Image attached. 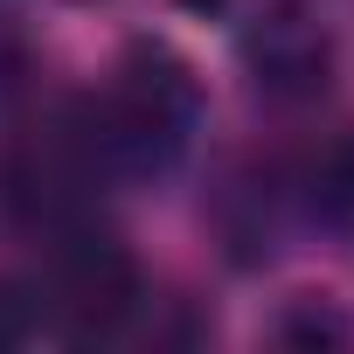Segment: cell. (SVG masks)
Instances as JSON below:
<instances>
[{
    "mask_svg": "<svg viewBox=\"0 0 354 354\" xmlns=\"http://www.w3.org/2000/svg\"><path fill=\"white\" fill-rule=\"evenodd\" d=\"M77 111H84V139L104 167V181L111 188H146V181L181 174V160L202 139L209 97H202V77L181 49L132 42L111 63V77L91 97H77Z\"/></svg>",
    "mask_w": 354,
    "mask_h": 354,
    "instance_id": "1",
    "label": "cell"
},
{
    "mask_svg": "<svg viewBox=\"0 0 354 354\" xmlns=\"http://www.w3.org/2000/svg\"><path fill=\"white\" fill-rule=\"evenodd\" d=\"M243 70L271 104H313L333 84V35L326 21H313V8L299 0H278L243 28Z\"/></svg>",
    "mask_w": 354,
    "mask_h": 354,
    "instance_id": "2",
    "label": "cell"
},
{
    "mask_svg": "<svg viewBox=\"0 0 354 354\" xmlns=\"http://www.w3.org/2000/svg\"><path fill=\"white\" fill-rule=\"evenodd\" d=\"M278 188H285L292 230L354 243V125H340V132L313 139L306 153L278 160Z\"/></svg>",
    "mask_w": 354,
    "mask_h": 354,
    "instance_id": "3",
    "label": "cell"
},
{
    "mask_svg": "<svg viewBox=\"0 0 354 354\" xmlns=\"http://www.w3.org/2000/svg\"><path fill=\"white\" fill-rule=\"evenodd\" d=\"M28 340H49L42 292H35V278H0V354L28 347Z\"/></svg>",
    "mask_w": 354,
    "mask_h": 354,
    "instance_id": "4",
    "label": "cell"
},
{
    "mask_svg": "<svg viewBox=\"0 0 354 354\" xmlns=\"http://www.w3.org/2000/svg\"><path fill=\"white\" fill-rule=\"evenodd\" d=\"M278 340H292V347H347V340H354V326H347L333 306H319V299H299V306L278 319Z\"/></svg>",
    "mask_w": 354,
    "mask_h": 354,
    "instance_id": "5",
    "label": "cell"
},
{
    "mask_svg": "<svg viewBox=\"0 0 354 354\" xmlns=\"http://www.w3.org/2000/svg\"><path fill=\"white\" fill-rule=\"evenodd\" d=\"M28 84V21L15 0H0V104Z\"/></svg>",
    "mask_w": 354,
    "mask_h": 354,
    "instance_id": "6",
    "label": "cell"
},
{
    "mask_svg": "<svg viewBox=\"0 0 354 354\" xmlns=\"http://www.w3.org/2000/svg\"><path fill=\"white\" fill-rule=\"evenodd\" d=\"M174 8H188V15H216L223 0H174Z\"/></svg>",
    "mask_w": 354,
    "mask_h": 354,
    "instance_id": "7",
    "label": "cell"
}]
</instances>
